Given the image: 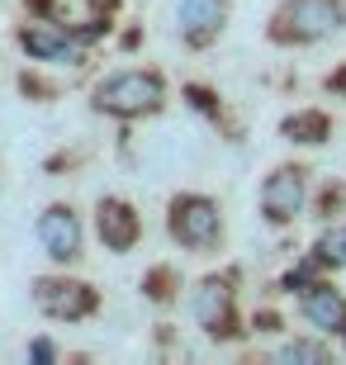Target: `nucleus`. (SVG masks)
I'll return each mask as SVG.
<instances>
[{"instance_id": "1", "label": "nucleus", "mask_w": 346, "mask_h": 365, "mask_svg": "<svg viewBox=\"0 0 346 365\" xmlns=\"http://www.w3.org/2000/svg\"><path fill=\"white\" fill-rule=\"evenodd\" d=\"M346 29V0H280L270 10L266 38L275 48H313Z\"/></svg>"}, {"instance_id": "2", "label": "nucleus", "mask_w": 346, "mask_h": 365, "mask_svg": "<svg viewBox=\"0 0 346 365\" xmlns=\"http://www.w3.org/2000/svg\"><path fill=\"white\" fill-rule=\"evenodd\" d=\"M161 105H166V76L152 67H128V71H114V76H105V81H95L91 91V109L95 114H109V119H152V114H161Z\"/></svg>"}, {"instance_id": "3", "label": "nucleus", "mask_w": 346, "mask_h": 365, "mask_svg": "<svg viewBox=\"0 0 346 365\" xmlns=\"http://www.w3.org/2000/svg\"><path fill=\"white\" fill-rule=\"evenodd\" d=\"M166 232H171L175 247L209 257V252L223 247V232H228L223 228V209H218V200H209V195L185 190V195H175V200L166 204Z\"/></svg>"}, {"instance_id": "4", "label": "nucleus", "mask_w": 346, "mask_h": 365, "mask_svg": "<svg viewBox=\"0 0 346 365\" xmlns=\"http://www.w3.org/2000/svg\"><path fill=\"white\" fill-rule=\"evenodd\" d=\"M195 323L204 327L209 341H238L242 337V313H238V271H223V275H204L195 284Z\"/></svg>"}, {"instance_id": "5", "label": "nucleus", "mask_w": 346, "mask_h": 365, "mask_svg": "<svg viewBox=\"0 0 346 365\" xmlns=\"http://www.w3.org/2000/svg\"><path fill=\"white\" fill-rule=\"evenodd\" d=\"M256 204H261V218H266L270 228H290L308 204V166L304 162H280L275 171L261 180Z\"/></svg>"}, {"instance_id": "6", "label": "nucleus", "mask_w": 346, "mask_h": 365, "mask_svg": "<svg viewBox=\"0 0 346 365\" xmlns=\"http://www.w3.org/2000/svg\"><path fill=\"white\" fill-rule=\"evenodd\" d=\"M34 304L57 323H81L100 313V289L86 280H67V275H43L34 280Z\"/></svg>"}, {"instance_id": "7", "label": "nucleus", "mask_w": 346, "mask_h": 365, "mask_svg": "<svg viewBox=\"0 0 346 365\" xmlns=\"http://www.w3.org/2000/svg\"><path fill=\"white\" fill-rule=\"evenodd\" d=\"M39 247L48 252V261H57V266H71V261H81V247H86V228H81V218L71 204H48L39 214Z\"/></svg>"}, {"instance_id": "8", "label": "nucleus", "mask_w": 346, "mask_h": 365, "mask_svg": "<svg viewBox=\"0 0 346 365\" xmlns=\"http://www.w3.org/2000/svg\"><path fill=\"white\" fill-rule=\"evenodd\" d=\"M95 232L114 257H123V252H133L143 242V214L119 195H100L95 200Z\"/></svg>"}, {"instance_id": "9", "label": "nucleus", "mask_w": 346, "mask_h": 365, "mask_svg": "<svg viewBox=\"0 0 346 365\" xmlns=\"http://www.w3.org/2000/svg\"><path fill=\"white\" fill-rule=\"evenodd\" d=\"M228 14H233V0H180L175 5V34L185 48H209L218 43V34L228 29Z\"/></svg>"}, {"instance_id": "10", "label": "nucleus", "mask_w": 346, "mask_h": 365, "mask_svg": "<svg viewBox=\"0 0 346 365\" xmlns=\"http://www.w3.org/2000/svg\"><path fill=\"white\" fill-rule=\"evenodd\" d=\"M14 43L24 48L34 62H53V67H81L86 53H81V38L71 29H57V24H19L14 29Z\"/></svg>"}, {"instance_id": "11", "label": "nucleus", "mask_w": 346, "mask_h": 365, "mask_svg": "<svg viewBox=\"0 0 346 365\" xmlns=\"http://www.w3.org/2000/svg\"><path fill=\"white\" fill-rule=\"evenodd\" d=\"M299 318H304L313 332H327V337H342L346 327V294L337 289L332 280H313L299 289Z\"/></svg>"}, {"instance_id": "12", "label": "nucleus", "mask_w": 346, "mask_h": 365, "mask_svg": "<svg viewBox=\"0 0 346 365\" xmlns=\"http://www.w3.org/2000/svg\"><path fill=\"white\" fill-rule=\"evenodd\" d=\"M280 133L299 143V148H322L327 138H332V114L327 109H294L280 119Z\"/></svg>"}, {"instance_id": "13", "label": "nucleus", "mask_w": 346, "mask_h": 365, "mask_svg": "<svg viewBox=\"0 0 346 365\" xmlns=\"http://www.w3.org/2000/svg\"><path fill=\"white\" fill-rule=\"evenodd\" d=\"M275 361H308V365H322L332 361V346L318 337H294V341H280L275 346Z\"/></svg>"}, {"instance_id": "14", "label": "nucleus", "mask_w": 346, "mask_h": 365, "mask_svg": "<svg viewBox=\"0 0 346 365\" xmlns=\"http://www.w3.org/2000/svg\"><path fill=\"white\" fill-rule=\"evenodd\" d=\"M313 261H318L322 271H342L346 266V223L342 228H327L318 242H313Z\"/></svg>"}, {"instance_id": "15", "label": "nucleus", "mask_w": 346, "mask_h": 365, "mask_svg": "<svg viewBox=\"0 0 346 365\" xmlns=\"http://www.w3.org/2000/svg\"><path fill=\"white\" fill-rule=\"evenodd\" d=\"M175 289H180V271H175V266H152V271L143 275V294L152 299V304H171Z\"/></svg>"}, {"instance_id": "16", "label": "nucleus", "mask_w": 346, "mask_h": 365, "mask_svg": "<svg viewBox=\"0 0 346 365\" xmlns=\"http://www.w3.org/2000/svg\"><path fill=\"white\" fill-rule=\"evenodd\" d=\"M185 100H190L195 109H200V114H209L213 123L223 119V105H218V95H213L209 86H185Z\"/></svg>"}, {"instance_id": "17", "label": "nucleus", "mask_w": 346, "mask_h": 365, "mask_svg": "<svg viewBox=\"0 0 346 365\" xmlns=\"http://www.w3.org/2000/svg\"><path fill=\"white\" fill-rule=\"evenodd\" d=\"M19 91L34 95V100H43V105H48V100H57V86L43 81V76H34V71H24V76H19Z\"/></svg>"}, {"instance_id": "18", "label": "nucleus", "mask_w": 346, "mask_h": 365, "mask_svg": "<svg viewBox=\"0 0 346 365\" xmlns=\"http://www.w3.org/2000/svg\"><path fill=\"white\" fill-rule=\"evenodd\" d=\"M342 204H346V185H327L313 209H318V218H332V214H342Z\"/></svg>"}, {"instance_id": "19", "label": "nucleus", "mask_w": 346, "mask_h": 365, "mask_svg": "<svg viewBox=\"0 0 346 365\" xmlns=\"http://www.w3.org/2000/svg\"><path fill=\"white\" fill-rule=\"evenodd\" d=\"M322 91H327V95H346V62L337 71H327V76H322Z\"/></svg>"}, {"instance_id": "20", "label": "nucleus", "mask_w": 346, "mask_h": 365, "mask_svg": "<svg viewBox=\"0 0 346 365\" xmlns=\"http://www.w3.org/2000/svg\"><path fill=\"white\" fill-rule=\"evenodd\" d=\"M29 361H57V346L48 337H39V341H29Z\"/></svg>"}, {"instance_id": "21", "label": "nucleus", "mask_w": 346, "mask_h": 365, "mask_svg": "<svg viewBox=\"0 0 346 365\" xmlns=\"http://www.w3.org/2000/svg\"><path fill=\"white\" fill-rule=\"evenodd\" d=\"M252 327H256V332H280V327H285V323H280V313L261 309V313H256V318H252Z\"/></svg>"}, {"instance_id": "22", "label": "nucleus", "mask_w": 346, "mask_h": 365, "mask_svg": "<svg viewBox=\"0 0 346 365\" xmlns=\"http://www.w3.org/2000/svg\"><path fill=\"white\" fill-rule=\"evenodd\" d=\"M342 341H346V327H342Z\"/></svg>"}]
</instances>
